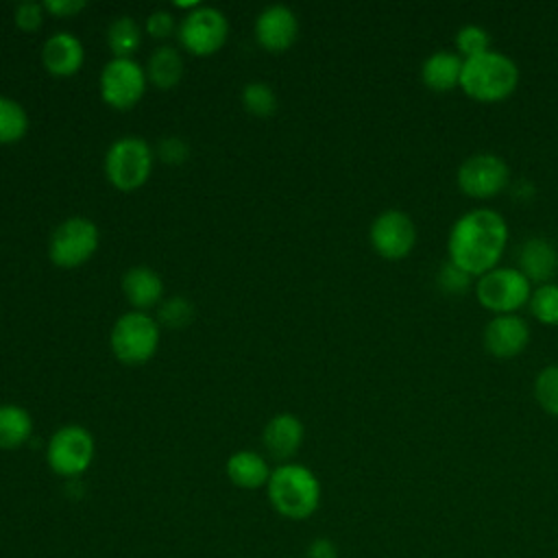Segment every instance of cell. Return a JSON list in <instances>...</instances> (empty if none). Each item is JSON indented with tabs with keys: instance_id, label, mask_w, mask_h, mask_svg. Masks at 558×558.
<instances>
[{
	"instance_id": "cell-23",
	"label": "cell",
	"mask_w": 558,
	"mask_h": 558,
	"mask_svg": "<svg viewBox=\"0 0 558 558\" xmlns=\"http://www.w3.org/2000/svg\"><path fill=\"white\" fill-rule=\"evenodd\" d=\"M142 41V31L131 15H118L107 26V44L113 57H131Z\"/></svg>"
},
{
	"instance_id": "cell-28",
	"label": "cell",
	"mask_w": 558,
	"mask_h": 558,
	"mask_svg": "<svg viewBox=\"0 0 558 558\" xmlns=\"http://www.w3.org/2000/svg\"><path fill=\"white\" fill-rule=\"evenodd\" d=\"M493 50L490 48V35L484 26L480 24H464L456 33V52L466 61L473 57H480L484 52Z\"/></svg>"
},
{
	"instance_id": "cell-35",
	"label": "cell",
	"mask_w": 558,
	"mask_h": 558,
	"mask_svg": "<svg viewBox=\"0 0 558 558\" xmlns=\"http://www.w3.org/2000/svg\"><path fill=\"white\" fill-rule=\"evenodd\" d=\"M305 558H338V545L327 536H318L305 547Z\"/></svg>"
},
{
	"instance_id": "cell-32",
	"label": "cell",
	"mask_w": 558,
	"mask_h": 558,
	"mask_svg": "<svg viewBox=\"0 0 558 558\" xmlns=\"http://www.w3.org/2000/svg\"><path fill=\"white\" fill-rule=\"evenodd\" d=\"M44 4L41 2H33V0H24L15 7V24L22 28V31H37L44 22Z\"/></svg>"
},
{
	"instance_id": "cell-4",
	"label": "cell",
	"mask_w": 558,
	"mask_h": 558,
	"mask_svg": "<svg viewBox=\"0 0 558 558\" xmlns=\"http://www.w3.org/2000/svg\"><path fill=\"white\" fill-rule=\"evenodd\" d=\"M473 290L480 305L499 316L517 314L523 305H527L532 283L517 266H497L477 277Z\"/></svg>"
},
{
	"instance_id": "cell-2",
	"label": "cell",
	"mask_w": 558,
	"mask_h": 558,
	"mask_svg": "<svg viewBox=\"0 0 558 558\" xmlns=\"http://www.w3.org/2000/svg\"><path fill=\"white\" fill-rule=\"evenodd\" d=\"M266 495L277 514L290 521H305L318 510L323 488L320 480L310 466L283 462L272 469L266 484Z\"/></svg>"
},
{
	"instance_id": "cell-34",
	"label": "cell",
	"mask_w": 558,
	"mask_h": 558,
	"mask_svg": "<svg viewBox=\"0 0 558 558\" xmlns=\"http://www.w3.org/2000/svg\"><path fill=\"white\" fill-rule=\"evenodd\" d=\"M41 4L46 11H50L52 15H59V17L74 15L87 7L85 0H44Z\"/></svg>"
},
{
	"instance_id": "cell-6",
	"label": "cell",
	"mask_w": 558,
	"mask_h": 558,
	"mask_svg": "<svg viewBox=\"0 0 558 558\" xmlns=\"http://www.w3.org/2000/svg\"><path fill=\"white\" fill-rule=\"evenodd\" d=\"M96 442L87 427L63 425L59 427L46 447V462L52 473L65 480L81 477L94 462Z\"/></svg>"
},
{
	"instance_id": "cell-7",
	"label": "cell",
	"mask_w": 558,
	"mask_h": 558,
	"mask_svg": "<svg viewBox=\"0 0 558 558\" xmlns=\"http://www.w3.org/2000/svg\"><path fill=\"white\" fill-rule=\"evenodd\" d=\"M155 153L140 135L118 137L105 155V174L118 190L140 187L153 170Z\"/></svg>"
},
{
	"instance_id": "cell-15",
	"label": "cell",
	"mask_w": 558,
	"mask_h": 558,
	"mask_svg": "<svg viewBox=\"0 0 558 558\" xmlns=\"http://www.w3.org/2000/svg\"><path fill=\"white\" fill-rule=\"evenodd\" d=\"M517 262V268L530 279V283H551L558 275V248L543 235L527 238L519 248Z\"/></svg>"
},
{
	"instance_id": "cell-20",
	"label": "cell",
	"mask_w": 558,
	"mask_h": 558,
	"mask_svg": "<svg viewBox=\"0 0 558 558\" xmlns=\"http://www.w3.org/2000/svg\"><path fill=\"white\" fill-rule=\"evenodd\" d=\"M122 290H124V296L129 299V303L142 312L144 307H150L161 301L163 279L150 266H131L122 275Z\"/></svg>"
},
{
	"instance_id": "cell-5",
	"label": "cell",
	"mask_w": 558,
	"mask_h": 558,
	"mask_svg": "<svg viewBox=\"0 0 558 558\" xmlns=\"http://www.w3.org/2000/svg\"><path fill=\"white\" fill-rule=\"evenodd\" d=\"M109 344L124 364L148 362L159 347V323L146 312H124L111 327Z\"/></svg>"
},
{
	"instance_id": "cell-3",
	"label": "cell",
	"mask_w": 558,
	"mask_h": 558,
	"mask_svg": "<svg viewBox=\"0 0 558 558\" xmlns=\"http://www.w3.org/2000/svg\"><path fill=\"white\" fill-rule=\"evenodd\" d=\"M519 85L517 63L497 50L466 59L460 76V89L477 102L506 100Z\"/></svg>"
},
{
	"instance_id": "cell-9",
	"label": "cell",
	"mask_w": 558,
	"mask_h": 558,
	"mask_svg": "<svg viewBox=\"0 0 558 558\" xmlns=\"http://www.w3.org/2000/svg\"><path fill=\"white\" fill-rule=\"evenodd\" d=\"M508 181L510 168L495 153H475L466 157L456 172L460 192L471 198H493L506 190Z\"/></svg>"
},
{
	"instance_id": "cell-14",
	"label": "cell",
	"mask_w": 558,
	"mask_h": 558,
	"mask_svg": "<svg viewBox=\"0 0 558 558\" xmlns=\"http://www.w3.org/2000/svg\"><path fill=\"white\" fill-rule=\"evenodd\" d=\"M296 35H299V20L288 4H279V2L268 4L255 17V37L270 52L290 48Z\"/></svg>"
},
{
	"instance_id": "cell-31",
	"label": "cell",
	"mask_w": 558,
	"mask_h": 558,
	"mask_svg": "<svg viewBox=\"0 0 558 558\" xmlns=\"http://www.w3.org/2000/svg\"><path fill=\"white\" fill-rule=\"evenodd\" d=\"M157 155L166 163H183L190 157V144L181 135H166V137L159 140Z\"/></svg>"
},
{
	"instance_id": "cell-8",
	"label": "cell",
	"mask_w": 558,
	"mask_h": 558,
	"mask_svg": "<svg viewBox=\"0 0 558 558\" xmlns=\"http://www.w3.org/2000/svg\"><path fill=\"white\" fill-rule=\"evenodd\" d=\"M100 233L92 218L72 216L59 222L48 242L52 264L61 268H76L85 264L98 248Z\"/></svg>"
},
{
	"instance_id": "cell-12",
	"label": "cell",
	"mask_w": 558,
	"mask_h": 558,
	"mask_svg": "<svg viewBox=\"0 0 558 558\" xmlns=\"http://www.w3.org/2000/svg\"><path fill=\"white\" fill-rule=\"evenodd\" d=\"M229 33V22L225 13L209 4H198L187 11L179 24V39L183 48L194 54H211L216 52Z\"/></svg>"
},
{
	"instance_id": "cell-16",
	"label": "cell",
	"mask_w": 558,
	"mask_h": 558,
	"mask_svg": "<svg viewBox=\"0 0 558 558\" xmlns=\"http://www.w3.org/2000/svg\"><path fill=\"white\" fill-rule=\"evenodd\" d=\"M305 438V425L303 421L292 414V412H279L275 414L264 432H262V442L264 449L275 458V460H290L303 445Z\"/></svg>"
},
{
	"instance_id": "cell-19",
	"label": "cell",
	"mask_w": 558,
	"mask_h": 558,
	"mask_svg": "<svg viewBox=\"0 0 558 558\" xmlns=\"http://www.w3.org/2000/svg\"><path fill=\"white\" fill-rule=\"evenodd\" d=\"M225 471H227L229 482L244 490H255V488L266 486L270 480V473H272L268 460L262 453L251 451V449L233 451L227 458Z\"/></svg>"
},
{
	"instance_id": "cell-29",
	"label": "cell",
	"mask_w": 558,
	"mask_h": 558,
	"mask_svg": "<svg viewBox=\"0 0 558 558\" xmlns=\"http://www.w3.org/2000/svg\"><path fill=\"white\" fill-rule=\"evenodd\" d=\"M194 318V305L187 296L174 294L159 305V323L168 329L185 327Z\"/></svg>"
},
{
	"instance_id": "cell-11",
	"label": "cell",
	"mask_w": 558,
	"mask_h": 558,
	"mask_svg": "<svg viewBox=\"0 0 558 558\" xmlns=\"http://www.w3.org/2000/svg\"><path fill=\"white\" fill-rule=\"evenodd\" d=\"M368 240L379 257L397 262L412 253L416 244V225L401 209H384L371 222Z\"/></svg>"
},
{
	"instance_id": "cell-25",
	"label": "cell",
	"mask_w": 558,
	"mask_h": 558,
	"mask_svg": "<svg viewBox=\"0 0 558 558\" xmlns=\"http://www.w3.org/2000/svg\"><path fill=\"white\" fill-rule=\"evenodd\" d=\"M527 307L532 316L543 325H558V283L536 286L530 294Z\"/></svg>"
},
{
	"instance_id": "cell-1",
	"label": "cell",
	"mask_w": 558,
	"mask_h": 558,
	"mask_svg": "<svg viewBox=\"0 0 558 558\" xmlns=\"http://www.w3.org/2000/svg\"><path fill=\"white\" fill-rule=\"evenodd\" d=\"M508 238V222L499 211L488 207L471 209L449 229L447 259L471 277H482L499 266Z\"/></svg>"
},
{
	"instance_id": "cell-27",
	"label": "cell",
	"mask_w": 558,
	"mask_h": 558,
	"mask_svg": "<svg viewBox=\"0 0 558 558\" xmlns=\"http://www.w3.org/2000/svg\"><path fill=\"white\" fill-rule=\"evenodd\" d=\"M242 105L253 116H270L277 109V94L266 81H248L242 89Z\"/></svg>"
},
{
	"instance_id": "cell-26",
	"label": "cell",
	"mask_w": 558,
	"mask_h": 558,
	"mask_svg": "<svg viewBox=\"0 0 558 558\" xmlns=\"http://www.w3.org/2000/svg\"><path fill=\"white\" fill-rule=\"evenodd\" d=\"M534 399L543 412L558 416V364H547L534 377Z\"/></svg>"
},
{
	"instance_id": "cell-24",
	"label": "cell",
	"mask_w": 558,
	"mask_h": 558,
	"mask_svg": "<svg viewBox=\"0 0 558 558\" xmlns=\"http://www.w3.org/2000/svg\"><path fill=\"white\" fill-rule=\"evenodd\" d=\"M28 131L26 109L9 96L0 94V144H13Z\"/></svg>"
},
{
	"instance_id": "cell-33",
	"label": "cell",
	"mask_w": 558,
	"mask_h": 558,
	"mask_svg": "<svg viewBox=\"0 0 558 558\" xmlns=\"http://www.w3.org/2000/svg\"><path fill=\"white\" fill-rule=\"evenodd\" d=\"M146 31L148 35L157 37V39H163L168 35H172L174 31V15L166 9H155L148 20H146Z\"/></svg>"
},
{
	"instance_id": "cell-22",
	"label": "cell",
	"mask_w": 558,
	"mask_h": 558,
	"mask_svg": "<svg viewBox=\"0 0 558 558\" xmlns=\"http://www.w3.org/2000/svg\"><path fill=\"white\" fill-rule=\"evenodd\" d=\"M183 57L177 48L172 46H159L148 59L146 76L159 87V89H170L183 78Z\"/></svg>"
},
{
	"instance_id": "cell-21",
	"label": "cell",
	"mask_w": 558,
	"mask_h": 558,
	"mask_svg": "<svg viewBox=\"0 0 558 558\" xmlns=\"http://www.w3.org/2000/svg\"><path fill=\"white\" fill-rule=\"evenodd\" d=\"M33 434L31 412L17 403H0V449H17Z\"/></svg>"
},
{
	"instance_id": "cell-10",
	"label": "cell",
	"mask_w": 558,
	"mask_h": 558,
	"mask_svg": "<svg viewBox=\"0 0 558 558\" xmlns=\"http://www.w3.org/2000/svg\"><path fill=\"white\" fill-rule=\"evenodd\" d=\"M146 89V70L133 57H111L100 72V96L113 109H131Z\"/></svg>"
},
{
	"instance_id": "cell-18",
	"label": "cell",
	"mask_w": 558,
	"mask_h": 558,
	"mask_svg": "<svg viewBox=\"0 0 558 558\" xmlns=\"http://www.w3.org/2000/svg\"><path fill=\"white\" fill-rule=\"evenodd\" d=\"M464 59L453 50H436L421 63V81L436 94L460 87Z\"/></svg>"
},
{
	"instance_id": "cell-13",
	"label": "cell",
	"mask_w": 558,
	"mask_h": 558,
	"mask_svg": "<svg viewBox=\"0 0 558 558\" xmlns=\"http://www.w3.org/2000/svg\"><path fill=\"white\" fill-rule=\"evenodd\" d=\"M484 349L499 360L521 355L530 342V325L519 314L493 316L482 331Z\"/></svg>"
},
{
	"instance_id": "cell-30",
	"label": "cell",
	"mask_w": 558,
	"mask_h": 558,
	"mask_svg": "<svg viewBox=\"0 0 558 558\" xmlns=\"http://www.w3.org/2000/svg\"><path fill=\"white\" fill-rule=\"evenodd\" d=\"M473 279L466 270H462L460 266H456L453 262L445 259L436 272V283L438 288L445 292V294H453V296H460L464 294L471 286H473Z\"/></svg>"
},
{
	"instance_id": "cell-17",
	"label": "cell",
	"mask_w": 558,
	"mask_h": 558,
	"mask_svg": "<svg viewBox=\"0 0 558 558\" xmlns=\"http://www.w3.org/2000/svg\"><path fill=\"white\" fill-rule=\"evenodd\" d=\"M85 59V48L76 35L70 31L52 33L41 46L44 68L54 76H72L81 70Z\"/></svg>"
}]
</instances>
